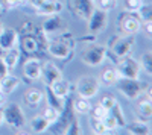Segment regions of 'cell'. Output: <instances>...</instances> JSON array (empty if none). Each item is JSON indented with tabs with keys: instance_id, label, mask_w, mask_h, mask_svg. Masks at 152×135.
Instances as JSON below:
<instances>
[{
	"instance_id": "cell-30",
	"label": "cell",
	"mask_w": 152,
	"mask_h": 135,
	"mask_svg": "<svg viewBox=\"0 0 152 135\" xmlns=\"http://www.w3.org/2000/svg\"><path fill=\"white\" fill-rule=\"evenodd\" d=\"M107 114H108V111H107L105 108H102V106H100L99 103H97L96 106H91L90 112H88L90 118H93V120H104Z\"/></svg>"
},
{
	"instance_id": "cell-29",
	"label": "cell",
	"mask_w": 152,
	"mask_h": 135,
	"mask_svg": "<svg viewBox=\"0 0 152 135\" xmlns=\"http://www.w3.org/2000/svg\"><path fill=\"white\" fill-rule=\"evenodd\" d=\"M23 5H26V0H0V9L3 11H11Z\"/></svg>"
},
{
	"instance_id": "cell-20",
	"label": "cell",
	"mask_w": 152,
	"mask_h": 135,
	"mask_svg": "<svg viewBox=\"0 0 152 135\" xmlns=\"http://www.w3.org/2000/svg\"><path fill=\"white\" fill-rule=\"evenodd\" d=\"M72 103V108L76 115H88V112H90L91 109V102L90 99H84V97H75V99L70 100Z\"/></svg>"
},
{
	"instance_id": "cell-42",
	"label": "cell",
	"mask_w": 152,
	"mask_h": 135,
	"mask_svg": "<svg viewBox=\"0 0 152 135\" xmlns=\"http://www.w3.org/2000/svg\"><path fill=\"white\" fill-rule=\"evenodd\" d=\"M2 125H3V109L0 106V128H2Z\"/></svg>"
},
{
	"instance_id": "cell-11",
	"label": "cell",
	"mask_w": 152,
	"mask_h": 135,
	"mask_svg": "<svg viewBox=\"0 0 152 135\" xmlns=\"http://www.w3.org/2000/svg\"><path fill=\"white\" fill-rule=\"evenodd\" d=\"M67 8L76 18L87 21L94 9V0H67Z\"/></svg>"
},
{
	"instance_id": "cell-38",
	"label": "cell",
	"mask_w": 152,
	"mask_h": 135,
	"mask_svg": "<svg viewBox=\"0 0 152 135\" xmlns=\"http://www.w3.org/2000/svg\"><path fill=\"white\" fill-rule=\"evenodd\" d=\"M140 30H145V33H146L148 36H151V35H152V20H151V21H143Z\"/></svg>"
},
{
	"instance_id": "cell-4",
	"label": "cell",
	"mask_w": 152,
	"mask_h": 135,
	"mask_svg": "<svg viewBox=\"0 0 152 135\" xmlns=\"http://www.w3.org/2000/svg\"><path fill=\"white\" fill-rule=\"evenodd\" d=\"M114 85H116L117 91L128 100H137L138 97L145 94V91L149 87L148 82H143L140 79H125V78H120Z\"/></svg>"
},
{
	"instance_id": "cell-34",
	"label": "cell",
	"mask_w": 152,
	"mask_h": 135,
	"mask_svg": "<svg viewBox=\"0 0 152 135\" xmlns=\"http://www.w3.org/2000/svg\"><path fill=\"white\" fill-rule=\"evenodd\" d=\"M143 5V0H125V3H123V11L126 12H135L142 8Z\"/></svg>"
},
{
	"instance_id": "cell-3",
	"label": "cell",
	"mask_w": 152,
	"mask_h": 135,
	"mask_svg": "<svg viewBox=\"0 0 152 135\" xmlns=\"http://www.w3.org/2000/svg\"><path fill=\"white\" fill-rule=\"evenodd\" d=\"M105 46H107V56H110L111 61L116 64L119 59L132 53L135 46V35H123V33L113 35Z\"/></svg>"
},
{
	"instance_id": "cell-22",
	"label": "cell",
	"mask_w": 152,
	"mask_h": 135,
	"mask_svg": "<svg viewBox=\"0 0 152 135\" xmlns=\"http://www.w3.org/2000/svg\"><path fill=\"white\" fill-rule=\"evenodd\" d=\"M44 100L47 102V106H52L55 108L56 111H62L67 103V99H62V97H58L56 94L52 93V90H50L49 87H46V93H44Z\"/></svg>"
},
{
	"instance_id": "cell-25",
	"label": "cell",
	"mask_w": 152,
	"mask_h": 135,
	"mask_svg": "<svg viewBox=\"0 0 152 135\" xmlns=\"http://www.w3.org/2000/svg\"><path fill=\"white\" fill-rule=\"evenodd\" d=\"M120 79V76H119V73H117V70L116 68H105L104 71H102V75H100V82H102L105 87H113L114 83H116L117 81Z\"/></svg>"
},
{
	"instance_id": "cell-26",
	"label": "cell",
	"mask_w": 152,
	"mask_h": 135,
	"mask_svg": "<svg viewBox=\"0 0 152 135\" xmlns=\"http://www.w3.org/2000/svg\"><path fill=\"white\" fill-rule=\"evenodd\" d=\"M138 64H140V68L142 71H145L146 75H152V52L151 50H146L142 53L140 56V61H138Z\"/></svg>"
},
{
	"instance_id": "cell-24",
	"label": "cell",
	"mask_w": 152,
	"mask_h": 135,
	"mask_svg": "<svg viewBox=\"0 0 152 135\" xmlns=\"http://www.w3.org/2000/svg\"><path fill=\"white\" fill-rule=\"evenodd\" d=\"M125 129L128 131V134H131V135H149L151 134L149 123H143V121H138V120H134L132 123H129V125L126 123Z\"/></svg>"
},
{
	"instance_id": "cell-44",
	"label": "cell",
	"mask_w": 152,
	"mask_h": 135,
	"mask_svg": "<svg viewBox=\"0 0 152 135\" xmlns=\"http://www.w3.org/2000/svg\"><path fill=\"white\" fill-rule=\"evenodd\" d=\"M3 52H5V50H3V49H2V47H0V56H2V55H3Z\"/></svg>"
},
{
	"instance_id": "cell-32",
	"label": "cell",
	"mask_w": 152,
	"mask_h": 135,
	"mask_svg": "<svg viewBox=\"0 0 152 135\" xmlns=\"http://www.w3.org/2000/svg\"><path fill=\"white\" fill-rule=\"evenodd\" d=\"M90 129H91V132L96 134V135L108 134V131H107V128H105V125H104L102 120H93V118H90Z\"/></svg>"
},
{
	"instance_id": "cell-17",
	"label": "cell",
	"mask_w": 152,
	"mask_h": 135,
	"mask_svg": "<svg viewBox=\"0 0 152 135\" xmlns=\"http://www.w3.org/2000/svg\"><path fill=\"white\" fill-rule=\"evenodd\" d=\"M49 88L52 90V93L56 94L58 97L69 99V97H70V91H72V83L69 81H66L64 78H61L56 82H53L52 85H49Z\"/></svg>"
},
{
	"instance_id": "cell-28",
	"label": "cell",
	"mask_w": 152,
	"mask_h": 135,
	"mask_svg": "<svg viewBox=\"0 0 152 135\" xmlns=\"http://www.w3.org/2000/svg\"><path fill=\"white\" fill-rule=\"evenodd\" d=\"M135 14H137V17L138 18H140V21L143 23V21H151L152 20V6L151 5H142V8L140 9H138L137 12H135Z\"/></svg>"
},
{
	"instance_id": "cell-36",
	"label": "cell",
	"mask_w": 152,
	"mask_h": 135,
	"mask_svg": "<svg viewBox=\"0 0 152 135\" xmlns=\"http://www.w3.org/2000/svg\"><path fill=\"white\" fill-rule=\"evenodd\" d=\"M64 134H69V135H78V134H82V128H81V123L78 118H73L70 121V125L66 128V132Z\"/></svg>"
},
{
	"instance_id": "cell-12",
	"label": "cell",
	"mask_w": 152,
	"mask_h": 135,
	"mask_svg": "<svg viewBox=\"0 0 152 135\" xmlns=\"http://www.w3.org/2000/svg\"><path fill=\"white\" fill-rule=\"evenodd\" d=\"M23 78L28 82H35L41 78V59L31 56L23 64Z\"/></svg>"
},
{
	"instance_id": "cell-23",
	"label": "cell",
	"mask_w": 152,
	"mask_h": 135,
	"mask_svg": "<svg viewBox=\"0 0 152 135\" xmlns=\"http://www.w3.org/2000/svg\"><path fill=\"white\" fill-rule=\"evenodd\" d=\"M29 126H31V131L34 134H43V132H46V131L50 129V123L44 118L43 114L34 115L31 118V121H29Z\"/></svg>"
},
{
	"instance_id": "cell-37",
	"label": "cell",
	"mask_w": 152,
	"mask_h": 135,
	"mask_svg": "<svg viewBox=\"0 0 152 135\" xmlns=\"http://www.w3.org/2000/svg\"><path fill=\"white\" fill-rule=\"evenodd\" d=\"M104 121V125H105V128H107V131L108 132H111V131H117L119 129V125H117V120L113 117V114H107L105 115V118L102 120Z\"/></svg>"
},
{
	"instance_id": "cell-41",
	"label": "cell",
	"mask_w": 152,
	"mask_h": 135,
	"mask_svg": "<svg viewBox=\"0 0 152 135\" xmlns=\"http://www.w3.org/2000/svg\"><path fill=\"white\" fill-rule=\"evenodd\" d=\"M8 102V94H5L2 90H0V106H5Z\"/></svg>"
},
{
	"instance_id": "cell-16",
	"label": "cell",
	"mask_w": 152,
	"mask_h": 135,
	"mask_svg": "<svg viewBox=\"0 0 152 135\" xmlns=\"http://www.w3.org/2000/svg\"><path fill=\"white\" fill-rule=\"evenodd\" d=\"M18 46V32L14 28H5L0 33V47L3 50H8L11 47Z\"/></svg>"
},
{
	"instance_id": "cell-1",
	"label": "cell",
	"mask_w": 152,
	"mask_h": 135,
	"mask_svg": "<svg viewBox=\"0 0 152 135\" xmlns=\"http://www.w3.org/2000/svg\"><path fill=\"white\" fill-rule=\"evenodd\" d=\"M46 49L49 55L59 59V61H72V58L75 56V49H76V40L73 38V35L66 30L61 35L50 38L46 43Z\"/></svg>"
},
{
	"instance_id": "cell-27",
	"label": "cell",
	"mask_w": 152,
	"mask_h": 135,
	"mask_svg": "<svg viewBox=\"0 0 152 135\" xmlns=\"http://www.w3.org/2000/svg\"><path fill=\"white\" fill-rule=\"evenodd\" d=\"M110 114H113V117L117 120V125H119V129L120 128H125V125H126V118H125V114H123V109H122V106L119 105V102L114 105L110 111H108Z\"/></svg>"
},
{
	"instance_id": "cell-35",
	"label": "cell",
	"mask_w": 152,
	"mask_h": 135,
	"mask_svg": "<svg viewBox=\"0 0 152 135\" xmlns=\"http://www.w3.org/2000/svg\"><path fill=\"white\" fill-rule=\"evenodd\" d=\"M43 115H44V118L49 121L50 125H53L55 121L58 120V117H59V111H56V109L52 108V106H47L43 111Z\"/></svg>"
},
{
	"instance_id": "cell-15",
	"label": "cell",
	"mask_w": 152,
	"mask_h": 135,
	"mask_svg": "<svg viewBox=\"0 0 152 135\" xmlns=\"http://www.w3.org/2000/svg\"><path fill=\"white\" fill-rule=\"evenodd\" d=\"M62 9H64V3L59 2V0H46L41 6L35 9V14L38 17H50V15L61 14Z\"/></svg>"
},
{
	"instance_id": "cell-18",
	"label": "cell",
	"mask_w": 152,
	"mask_h": 135,
	"mask_svg": "<svg viewBox=\"0 0 152 135\" xmlns=\"http://www.w3.org/2000/svg\"><path fill=\"white\" fill-rule=\"evenodd\" d=\"M20 83H21V81L17 78V76H14V75H8L6 76H3L2 79H0V90H2L5 94H12L18 87H20Z\"/></svg>"
},
{
	"instance_id": "cell-7",
	"label": "cell",
	"mask_w": 152,
	"mask_h": 135,
	"mask_svg": "<svg viewBox=\"0 0 152 135\" xmlns=\"http://www.w3.org/2000/svg\"><path fill=\"white\" fill-rule=\"evenodd\" d=\"M108 26V12L94 8L91 15L87 20V32L91 36L100 35Z\"/></svg>"
},
{
	"instance_id": "cell-8",
	"label": "cell",
	"mask_w": 152,
	"mask_h": 135,
	"mask_svg": "<svg viewBox=\"0 0 152 135\" xmlns=\"http://www.w3.org/2000/svg\"><path fill=\"white\" fill-rule=\"evenodd\" d=\"M100 90V81L94 76H82L76 81V93L84 99H93Z\"/></svg>"
},
{
	"instance_id": "cell-2",
	"label": "cell",
	"mask_w": 152,
	"mask_h": 135,
	"mask_svg": "<svg viewBox=\"0 0 152 135\" xmlns=\"http://www.w3.org/2000/svg\"><path fill=\"white\" fill-rule=\"evenodd\" d=\"M93 38L96 36L88 35L87 38L79 40L81 43H84L81 49V61L88 67H99L107 59V46L93 41Z\"/></svg>"
},
{
	"instance_id": "cell-6",
	"label": "cell",
	"mask_w": 152,
	"mask_h": 135,
	"mask_svg": "<svg viewBox=\"0 0 152 135\" xmlns=\"http://www.w3.org/2000/svg\"><path fill=\"white\" fill-rule=\"evenodd\" d=\"M116 70H117L120 78H125V79H140V73H142L140 64H138V61L135 58H132L131 55L119 59L116 62Z\"/></svg>"
},
{
	"instance_id": "cell-33",
	"label": "cell",
	"mask_w": 152,
	"mask_h": 135,
	"mask_svg": "<svg viewBox=\"0 0 152 135\" xmlns=\"http://www.w3.org/2000/svg\"><path fill=\"white\" fill-rule=\"evenodd\" d=\"M116 103H117V99L114 96H111V94H104L102 97H100V100H99V105L102 108H105L107 111H110Z\"/></svg>"
},
{
	"instance_id": "cell-14",
	"label": "cell",
	"mask_w": 152,
	"mask_h": 135,
	"mask_svg": "<svg viewBox=\"0 0 152 135\" xmlns=\"http://www.w3.org/2000/svg\"><path fill=\"white\" fill-rule=\"evenodd\" d=\"M134 112H135V120L149 123V120L152 118V102L149 97L146 96L138 97V103L134 109Z\"/></svg>"
},
{
	"instance_id": "cell-40",
	"label": "cell",
	"mask_w": 152,
	"mask_h": 135,
	"mask_svg": "<svg viewBox=\"0 0 152 135\" xmlns=\"http://www.w3.org/2000/svg\"><path fill=\"white\" fill-rule=\"evenodd\" d=\"M44 2H46V0H28V3H29L34 9H37L38 6H41Z\"/></svg>"
},
{
	"instance_id": "cell-45",
	"label": "cell",
	"mask_w": 152,
	"mask_h": 135,
	"mask_svg": "<svg viewBox=\"0 0 152 135\" xmlns=\"http://www.w3.org/2000/svg\"><path fill=\"white\" fill-rule=\"evenodd\" d=\"M26 3H28V0H26Z\"/></svg>"
},
{
	"instance_id": "cell-31",
	"label": "cell",
	"mask_w": 152,
	"mask_h": 135,
	"mask_svg": "<svg viewBox=\"0 0 152 135\" xmlns=\"http://www.w3.org/2000/svg\"><path fill=\"white\" fill-rule=\"evenodd\" d=\"M117 6V0H94V8L102 9V11H113Z\"/></svg>"
},
{
	"instance_id": "cell-21",
	"label": "cell",
	"mask_w": 152,
	"mask_h": 135,
	"mask_svg": "<svg viewBox=\"0 0 152 135\" xmlns=\"http://www.w3.org/2000/svg\"><path fill=\"white\" fill-rule=\"evenodd\" d=\"M44 100V93L38 88H29L23 94V102L28 106H38Z\"/></svg>"
},
{
	"instance_id": "cell-13",
	"label": "cell",
	"mask_w": 152,
	"mask_h": 135,
	"mask_svg": "<svg viewBox=\"0 0 152 135\" xmlns=\"http://www.w3.org/2000/svg\"><path fill=\"white\" fill-rule=\"evenodd\" d=\"M61 78H62V71L55 62H52V61L41 62V78L40 79H43V82L46 83V87L52 85L53 82H56Z\"/></svg>"
},
{
	"instance_id": "cell-43",
	"label": "cell",
	"mask_w": 152,
	"mask_h": 135,
	"mask_svg": "<svg viewBox=\"0 0 152 135\" xmlns=\"http://www.w3.org/2000/svg\"><path fill=\"white\" fill-rule=\"evenodd\" d=\"M3 29H5V24H3V21H2V20H0V33L3 32Z\"/></svg>"
},
{
	"instance_id": "cell-39",
	"label": "cell",
	"mask_w": 152,
	"mask_h": 135,
	"mask_svg": "<svg viewBox=\"0 0 152 135\" xmlns=\"http://www.w3.org/2000/svg\"><path fill=\"white\" fill-rule=\"evenodd\" d=\"M9 73V68L6 67V64L3 62V59H2V56H0V79H2L3 76H6Z\"/></svg>"
},
{
	"instance_id": "cell-19",
	"label": "cell",
	"mask_w": 152,
	"mask_h": 135,
	"mask_svg": "<svg viewBox=\"0 0 152 135\" xmlns=\"http://www.w3.org/2000/svg\"><path fill=\"white\" fill-rule=\"evenodd\" d=\"M20 55H21L20 49L15 46V47H11V49H8V50H5L3 55H2V59H3V62L6 64V67L9 70H14L18 65Z\"/></svg>"
},
{
	"instance_id": "cell-9",
	"label": "cell",
	"mask_w": 152,
	"mask_h": 135,
	"mask_svg": "<svg viewBox=\"0 0 152 135\" xmlns=\"http://www.w3.org/2000/svg\"><path fill=\"white\" fill-rule=\"evenodd\" d=\"M142 29V21L134 12L123 11L119 15V30L123 35H135Z\"/></svg>"
},
{
	"instance_id": "cell-5",
	"label": "cell",
	"mask_w": 152,
	"mask_h": 135,
	"mask_svg": "<svg viewBox=\"0 0 152 135\" xmlns=\"http://www.w3.org/2000/svg\"><path fill=\"white\" fill-rule=\"evenodd\" d=\"M3 109V123H6L12 129H23L26 126V115H24L23 108L18 103H8Z\"/></svg>"
},
{
	"instance_id": "cell-10",
	"label": "cell",
	"mask_w": 152,
	"mask_h": 135,
	"mask_svg": "<svg viewBox=\"0 0 152 135\" xmlns=\"http://www.w3.org/2000/svg\"><path fill=\"white\" fill-rule=\"evenodd\" d=\"M41 30H43V33L46 36V40H50V38H55V36L61 35L62 32L69 30V28H67V24L64 23V20L59 17V14H56V15L46 17V21L43 23Z\"/></svg>"
}]
</instances>
